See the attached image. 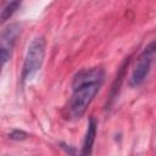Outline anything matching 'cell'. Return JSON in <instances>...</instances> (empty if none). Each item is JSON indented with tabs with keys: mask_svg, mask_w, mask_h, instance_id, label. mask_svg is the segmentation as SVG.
Masks as SVG:
<instances>
[{
	"mask_svg": "<svg viewBox=\"0 0 156 156\" xmlns=\"http://www.w3.org/2000/svg\"><path fill=\"white\" fill-rule=\"evenodd\" d=\"M96 128H98V122L95 121L94 117H90L88 128L85 132V136L83 140V146L80 151V156H90L93 151V146L95 143V136H96Z\"/></svg>",
	"mask_w": 156,
	"mask_h": 156,
	"instance_id": "cell-5",
	"label": "cell"
},
{
	"mask_svg": "<svg viewBox=\"0 0 156 156\" xmlns=\"http://www.w3.org/2000/svg\"><path fill=\"white\" fill-rule=\"evenodd\" d=\"M45 45L46 43L43 37H37L30 41L22 66V82L32 79L35 73L41 68L45 57Z\"/></svg>",
	"mask_w": 156,
	"mask_h": 156,
	"instance_id": "cell-2",
	"label": "cell"
},
{
	"mask_svg": "<svg viewBox=\"0 0 156 156\" xmlns=\"http://www.w3.org/2000/svg\"><path fill=\"white\" fill-rule=\"evenodd\" d=\"M152 54L144 50L138 60V63L135 66V68L133 69L132 72V76L129 78V84L132 87H136L139 84H141L146 76L149 74V71H150V66H151V61H152Z\"/></svg>",
	"mask_w": 156,
	"mask_h": 156,
	"instance_id": "cell-4",
	"label": "cell"
},
{
	"mask_svg": "<svg viewBox=\"0 0 156 156\" xmlns=\"http://www.w3.org/2000/svg\"><path fill=\"white\" fill-rule=\"evenodd\" d=\"M9 138L11 140H24L28 138V133H26L24 130H20V129H15L9 134Z\"/></svg>",
	"mask_w": 156,
	"mask_h": 156,
	"instance_id": "cell-8",
	"label": "cell"
},
{
	"mask_svg": "<svg viewBox=\"0 0 156 156\" xmlns=\"http://www.w3.org/2000/svg\"><path fill=\"white\" fill-rule=\"evenodd\" d=\"M128 62H129V57H127V58L123 61V63L121 65V67H119L118 74H117L116 80H115V83H113V85H112V89H111V99L115 96V94H117V90L119 89V85H121V82L123 80L124 71H126V68H127V66H128Z\"/></svg>",
	"mask_w": 156,
	"mask_h": 156,
	"instance_id": "cell-7",
	"label": "cell"
},
{
	"mask_svg": "<svg viewBox=\"0 0 156 156\" xmlns=\"http://www.w3.org/2000/svg\"><path fill=\"white\" fill-rule=\"evenodd\" d=\"M104 76L105 72L102 67L84 68L76 73L72 82L73 93L66 106L67 116L69 118H80L85 113L87 108L100 90Z\"/></svg>",
	"mask_w": 156,
	"mask_h": 156,
	"instance_id": "cell-1",
	"label": "cell"
},
{
	"mask_svg": "<svg viewBox=\"0 0 156 156\" xmlns=\"http://www.w3.org/2000/svg\"><path fill=\"white\" fill-rule=\"evenodd\" d=\"M21 33L20 23H11L6 28L2 29L0 35V56L2 66L10 60L13 46L17 41V38Z\"/></svg>",
	"mask_w": 156,
	"mask_h": 156,
	"instance_id": "cell-3",
	"label": "cell"
},
{
	"mask_svg": "<svg viewBox=\"0 0 156 156\" xmlns=\"http://www.w3.org/2000/svg\"><path fill=\"white\" fill-rule=\"evenodd\" d=\"M20 6H21V2H20V1H11V2H7V4L2 7V10H1V15H0V21H1V23L6 22V21L13 15V12H15Z\"/></svg>",
	"mask_w": 156,
	"mask_h": 156,
	"instance_id": "cell-6",
	"label": "cell"
}]
</instances>
